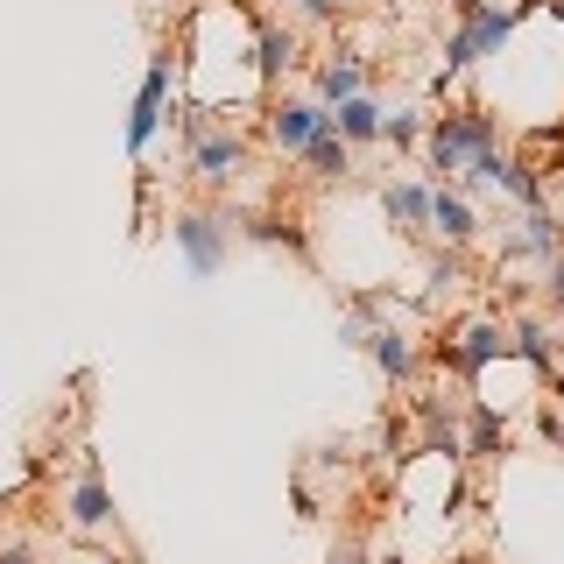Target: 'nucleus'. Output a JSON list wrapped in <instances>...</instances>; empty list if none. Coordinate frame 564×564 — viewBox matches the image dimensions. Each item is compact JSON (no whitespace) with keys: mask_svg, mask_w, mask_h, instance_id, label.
<instances>
[{"mask_svg":"<svg viewBox=\"0 0 564 564\" xmlns=\"http://www.w3.org/2000/svg\"><path fill=\"white\" fill-rule=\"evenodd\" d=\"M311 85H317L311 99L332 113V106H346V99H360V93H367V64L352 57V50H332V57L317 64V78H311Z\"/></svg>","mask_w":564,"mask_h":564,"instance_id":"obj_11","label":"nucleus"},{"mask_svg":"<svg viewBox=\"0 0 564 564\" xmlns=\"http://www.w3.org/2000/svg\"><path fill=\"white\" fill-rule=\"evenodd\" d=\"M247 163H254L247 134L212 128V120H191V170H198V184L226 191V184H240V176H247Z\"/></svg>","mask_w":564,"mask_h":564,"instance_id":"obj_4","label":"nucleus"},{"mask_svg":"<svg viewBox=\"0 0 564 564\" xmlns=\"http://www.w3.org/2000/svg\"><path fill=\"white\" fill-rule=\"evenodd\" d=\"M466 282H473V269H466V254H458V247L431 254V269H423V290H431V296H458Z\"/></svg>","mask_w":564,"mask_h":564,"instance_id":"obj_18","label":"nucleus"},{"mask_svg":"<svg viewBox=\"0 0 564 564\" xmlns=\"http://www.w3.org/2000/svg\"><path fill=\"white\" fill-rule=\"evenodd\" d=\"M381 113H388V106L375 93H360V99L332 106V134H339L346 149H367V141H381Z\"/></svg>","mask_w":564,"mask_h":564,"instance_id":"obj_13","label":"nucleus"},{"mask_svg":"<svg viewBox=\"0 0 564 564\" xmlns=\"http://www.w3.org/2000/svg\"><path fill=\"white\" fill-rule=\"evenodd\" d=\"M487 149H494L487 106H452V113H431V128H423V155H431L437 176H466Z\"/></svg>","mask_w":564,"mask_h":564,"instance_id":"obj_1","label":"nucleus"},{"mask_svg":"<svg viewBox=\"0 0 564 564\" xmlns=\"http://www.w3.org/2000/svg\"><path fill=\"white\" fill-rule=\"evenodd\" d=\"M325 564H367V551H360V543H332Z\"/></svg>","mask_w":564,"mask_h":564,"instance_id":"obj_25","label":"nucleus"},{"mask_svg":"<svg viewBox=\"0 0 564 564\" xmlns=\"http://www.w3.org/2000/svg\"><path fill=\"white\" fill-rule=\"evenodd\" d=\"M0 564H35V557L22 551V543H0Z\"/></svg>","mask_w":564,"mask_h":564,"instance_id":"obj_26","label":"nucleus"},{"mask_svg":"<svg viewBox=\"0 0 564 564\" xmlns=\"http://www.w3.org/2000/svg\"><path fill=\"white\" fill-rule=\"evenodd\" d=\"M423 234H437L445 247H466L480 234V212H473V198L458 184H431V219H423Z\"/></svg>","mask_w":564,"mask_h":564,"instance_id":"obj_9","label":"nucleus"},{"mask_svg":"<svg viewBox=\"0 0 564 564\" xmlns=\"http://www.w3.org/2000/svg\"><path fill=\"white\" fill-rule=\"evenodd\" d=\"M170 50L149 64V78H141V93H134V113H128V149L134 155H149V141L163 134V106H170Z\"/></svg>","mask_w":564,"mask_h":564,"instance_id":"obj_7","label":"nucleus"},{"mask_svg":"<svg viewBox=\"0 0 564 564\" xmlns=\"http://www.w3.org/2000/svg\"><path fill=\"white\" fill-rule=\"evenodd\" d=\"M282 14H296V22H339L332 0H282Z\"/></svg>","mask_w":564,"mask_h":564,"instance_id":"obj_22","label":"nucleus"},{"mask_svg":"<svg viewBox=\"0 0 564 564\" xmlns=\"http://www.w3.org/2000/svg\"><path fill=\"white\" fill-rule=\"evenodd\" d=\"M516 22H522V0H487L480 14H458V29L445 43V70L458 78V70H473L480 57H494V50L516 35Z\"/></svg>","mask_w":564,"mask_h":564,"instance_id":"obj_2","label":"nucleus"},{"mask_svg":"<svg viewBox=\"0 0 564 564\" xmlns=\"http://www.w3.org/2000/svg\"><path fill=\"white\" fill-rule=\"evenodd\" d=\"M458 452H466V458H494V452H501V416H494V410H466V423H458Z\"/></svg>","mask_w":564,"mask_h":564,"instance_id":"obj_17","label":"nucleus"},{"mask_svg":"<svg viewBox=\"0 0 564 564\" xmlns=\"http://www.w3.org/2000/svg\"><path fill=\"white\" fill-rule=\"evenodd\" d=\"M234 219H240V212H212V205H191V212H176V219H170V240H176V254H184L191 275H219Z\"/></svg>","mask_w":564,"mask_h":564,"instance_id":"obj_3","label":"nucleus"},{"mask_svg":"<svg viewBox=\"0 0 564 564\" xmlns=\"http://www.w3.org/2000/svg\"><path fill=\"white\" fill-rule=\"evenodd\" d=\"M508 352H516L522 367H536V375H551V367H557V339H551L543 317H516V325H508Z\"/></svg>","mask_w":564,"mask_h":564,"instance_id":"obj_15","label":"nucleus"},{"mask_svg":"<svg viewBox=\"0 0 564 564\" xmlns=\"http://www.w3.org/2000/svg\"><path fill=\"white\" fill-rule=\"evenodd\" d=\"M543 311H564V254L543 261Z\"/></svg>","mask_w":564,"mask_h":564,"instance_id":"obj_23","label":"nucleus"},{"mask_svg":"<svg viewBox=\"0 0 564 564\" xmlns=\"http://www.w3.org/2000/svg\"><path fill=\"white\" fill-rule=\"evenodd\" d=\"M543 184H551V212H557V226H564V163L543 170Z\"/></svg>","mask_w":564,"mask_h":564,"instance_id":"obj_24","label":"nucleus"},{"mask_svg":"<svg viewBox=\"0 0 564 564\" xmlns=\"http://www.w3.org/2000/svg\"><path fill=\"white\" fill-rule=\"evenodd\" d=\"M543 8H551V14H557V22H564V0H543Z\"/></svg>","mask_w":564,"mask_h":564,"instance_id":"obj_30","label":"nucleus"},{"mask_svg":"<svg viewBox=\"0 0 564 564\" xmlns=\"http://www.w3.org/2000/svg\"><path fill=\"white\" fill-rule=\"evenodd\" d=\"M557 254H564V226H557V212L543 205V212H522V226L501 247V269L508 261H557Z\"/></svg>","mask_w":564,"mask_h":564,"instance_id":"obj_10","label":"nucleus"},{"mask_svg":"<svg viewBox=\"0 0 564 564\" xmlns=\"http://www.w3.org/2000/svg\"><path fill=\"white\" fill-rule=\"evenodd\" d=\"M332 134V113L317 99H275L269 106V149H282V155H304L311 141H325Z\"/></svg>","mask_w":564,"mask_h":564,"instance_id":"obj_6","label":"nucleus"},{"mask_svg":"<svg viewBox=\"0 0 564 564\" xmlns=\"http://www.w3.org/2000/svg\"><path fill=\"white\" fill-rule=\"evenodd\" d=\"M332 8H346V0H332Z\"/></svg>","mask_w":564,"mask_h":564,"instance_id":"obj_31","label":"nucleus"},{"mask_svg":"<svg viewBox=\"0 0 564 564\" xmlns=\"http://www.w3.org/2000/svg\"><path fill=\"white\" fill-rule=\"evenodd\" d=\"M423 128H431V113H423V106H388V113H381V141H395V149H410Z\"/></svg>","mask_w":564,"mask_h":564,"instance_id":"obj_21","label":"nucleus"},{"mask_svg":"<svg viewBox=\"0 0 564 564\" xmlns=\"http://www.w3.org/2000/svg\"><path fill=\"white\" fill-rule=\"evenodd\" d=\"M367 352H375V367L388 381H410L416 375V332L410 325H375L367 332Z\"/></svg>","mask_w":564,"mask_h":564,"instance_id":"obj_12","label":"nucleus"},{"mask_svg":"<svg viewBox=\"0 0 564 564\" xmlns=\"http://www.w3.org/2000/svg\"><path fill=\"white\" fill-rule=\"evenodd\" d=\"M304 170L325 176V184H332V176H352V149H346L339 134H325V141H311V149H304Z\"/></svg>","mask_w":564,"mask_h":564,"instance_id":"obj_19","label":"nucleus"},{"mask_svg":"<svg viewBox=\"0 0 564 564\" xmlns=\"http://www.w3.org/2000/svg\"><path fill=\"white\" fill-rule=\"evenodd\" d=\"M551 437H557V445H564V395H557V416H551Z\"/></svg>","mask_w":564,"mask_h":564,"instance_id":"obj_27","label":"nucleus"},{"mask_svg":"<svg viewBox=\"0 0 564 564\" xmlns=\"http://www.w3.org/2000/svg\"><path fill=\"white\" fill-rule=\"evenodd\" d=\"M551 381H557V388H564V352H557V367H551Z\"/></svg>","mask_w":564,"mask_h":564,"instance_id":"obj_29","label":"nucleus"},{"mask_svg":"<svg viewBox=\"0 0 564 564\" xmlns=\"http://www.w3.org/2000/svg\"><path fill=\"white\" fill-rule=\"evenodd\" d=\"M487 8V0H452V14H480Z\"/></svg>","mask_w":564,"mask_h":564,"instance_id":"obj_28","label":"nucleus"},{"mask_svg":"<svg viewBox=\"0 0 564 564\" xmlns=\"http://www.w3.org/2000/svg\"><path fill=\"white\" fill-rule=\"evenodd\" d=\"M296 50H304V43H296L290 22H261L254 29V70H261V78H290Z\"/></svg>","mask_w":564,"mask_h":564,"instance_id":"obj_14","label":"nucleus"},{"mask_svg":"<svg viewBox=\"0 0 564 564\" xmlns=\"http://www.w3.org/2000/svg\"><path fill=\"white\" fill-rule=\"evenodd\" d=\"M501 352H508V325H494V317H473V325H458L445 339V360L458 375H480V367H494Z\"/></svg>","mask_w":564,"mask_h":564,"instance_id":"obj_8","label":"nucleus"},{"mask_svg":"<svg viewBox=\"0 0 564 564\" xmlns=\"http://www.w3.org/2000/svg\"><path fill=\"white\" fill-rule=\"evenodd\" d=\"M64 522L70 529H85V536H113V494H106V480H99V458L85 452L78 458V473H70V487H64Z\"/></svg>","mask_w":564,"mask_h":564,"instance_id":"obj_5","label":"nucleus"},{"mask_svg":"<svg viewBox=\"0 0 564 564\" xmlns=\"http://www.w3.org/2000/svg\"><path fill=\"white\" fill-rule=\"evenodd\" d=\"M234 226H240L247 240H269V247L282 240V247H296V254H304V234H296V226L282 219V212H254V219H234Z\"/></svg>","mask_w":564,"mask_h":564,"instance_id":"obj_20","label":"nucleus"},{"mask_svg":"<svg viewBox=\"0 0 564 564\" xmlns=\"http://www.w3.org/2000/svg\"><path fill=\"white\" fill-rule=\"evenodd\" d=\"M381 212H388V226H402V234H423V219H431V184H388L381 191Z\"/></svg>","mask_w":564,"mask_h":564,"instance_id":"obj_16","label":"nucleus"}]
</instances>
